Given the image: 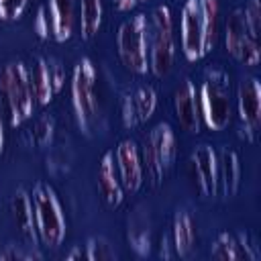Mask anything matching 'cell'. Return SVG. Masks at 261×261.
Returning a JSON list of instances; mask_svg holds the SVG:
<instances>
[{"label": "cell", "instance_id": "cb8c5ba5", "mask_svg": "<svg viewBox=\"0 0 261 261\" xmlns=\"http://www.w3.org/2000/svg\"><path fill=\"white\" fill-rule=\"evenodd\" d=\"M88 253V261H112L116 259V251L104 237H90L84 245Z\"/></svg>", "mask_w": 261, "mask_h": 261}, {"label": "cell", "instance_id": "5bb4252c", "mask_svg": "<svg viewBox=\"0 0 261 261\" xmlns=\"http://www.w3.org/2000/svg\"><path fill=\"white\" fill-rule=\"evenodd\" d=\"M192 167L198 188L204 196L212 198L218 192V155L216 151L202 143L192 151Z\"/></svg>", "mask_w": 261, "mask_h": 261}, {"label": "cell", "instance_id": "7402d4cb", "mask_svg": "<svg viewBox=\"0 0 261 261\" xmlns=\"http://www.w3.org/2000/svg\"><path fill=\"white\" fill-rule=\"evenodd\" d=\"M102 0H80V31L84 41H90L98 35L102 27Z\"/></svg>", "mask_w": 261, "mask_h": 261}, {"label": "cell", "instance_id": "ac0fdd59", "mask_svg": "<svg viewBox=\"0 0 261 261\" xmlns=\"http://www.w3.org/2000/svg\"><path fill=\"white\" fill-rule=\"evenodd\" d=\"M51 37L59 43L71 39L75 29V0H47Z\"/></svg>", "mask_w": 261, "mask_h": 261}, {"label": "cell", "instance_id": "2e32d148", "mask_svg": "<svg viewBox=\"0 0 261 261\" xmlns=\"http://www.w3.org/2000/svg\"><path fill=\"white\" fill-rule=\"evenodd\" d=\"M10 214H12V222L18 228L20 237L24 239V243L29 247H37L39 234H37V226H35V212H33V202L31 196L18 188L12 198H10Z\"/></svg>", "mask_w": 261, "mask_h": 261}, {"label": "cell", "instance_id": "8992f818", "mask_svg": "<svg viewBox=\"0 0 261 261\" xmlns=\"http://www.w3.org/2000/svg\"><path fill=\"white\" fill-rule=\"evenodd\" d=\"M96 86H98L96 65L90 57H82L75 63L73 75H71V104H73L77 124L86 135H90L100 108Z\"/></svg>", "mask_w": 261, "mask_h": 261}, {"label": "cell", "instance_id": "d6a6232c", "mask_svg": "<svg viewBox=\"0 0 261 261\" xmlns=\"http://www.w3.org/2000/svg\"><path fill=\"white\" fill-rule=\"evenodd\" d=\"M139 2H145V0H139Z\"/></svg>", "mask_w": 261, "mask_h": 261}, {"label": "cell", "instance_id": "44dd1931", "mask_svg": "<svg viewBox=\"0 0 261 261\" xmlns=\"http://www.w3.org/2000/svg\"><path fill=\"white\" fill-rule=\"evenodd\" d=\"M130 249L139 257H147L151 253V228H149V218L145 214H135L128 220V232H126Z\"/></svg>", "mask_w": 261, "mask_h": 261}, {"label": "cell", "instance_id": "4dcf8cb0", "mask_svg": "<svg viewBox=\"0 0 261 261\" xmlns=\"http://www.w3.org/2000/svg\"><path fill=\"white\" fill-rule=\"evenodd\" d=\"M137 2H139V0H112V4H114V8H116V10H120V12H126V10H133V8L137 6Z\"/></svg>", "mask_w": 261, "mask_h": 261}, {"label": "cell", "instance_id": "4316f807", "mask_svg": "<svg viewBox=\"0 0 261 261\" xmlns=\"http://www.w3.org/2000/svg\"><path fill=\"white\" fill-rule=\"evenodd\" d=\"M29 0H0V18L2 20H18L27 8Z\"/></svg>", "mask_w": 261, "mask_h": 261}, {"label": "cell", "instance_id": "f1b7e54d", "mask_svg": "<svg viewBox=\"0 0 261 261\" xmlns=\"http://www.w3.org/2000/svg\"><path fill=\"white\" fill-rule=\"evenodd\" d=\"M33 29L39 35V39H49L51 37V18H49V12H47V4L39 6L35 22H33Z\"/></svg>", "mask_w": 261, "mask_h": 261}, {"label": "cell", "instance_id": "f546056e", "mask_svg": "<svg viewBox=\"0 0 261 261\" xmlns=\"http://www.w3.org/2000/svg\"><path fill=\"white\" fill-rule=\"evenodd\" d=\"M65 259L67 261H88V253H86V247H82V245H77V247H73L67 255H65Z\"/></svg>", "mask_w": 261, "mask_h": 261}, {"label": "cell", "instance_id": "277c9868", "mask_svg": "<svg viewBox=\"0 0 261 261\" xmlns=\"http://www.w3.org/2000/svg\"><path fill=\"white\" fill-rule=\"evenodd\" d=\"M31 202L39 241L49 249H57L65 239L67 224L53 188L45 181H37L31 192Z\"/></svg>", "mask_w": 261, "mask_h": 261}, {"label": "cell", "instance_id": "484cf974", "mask_svg": "<svg viewBox=\"0 0 261 261\" xmlns=\"http://www.w3.org/2000/svg\"><path fill=\"white\" fill-rule=\"evenodd\" d=\"M243 18H245V24L251 31V35L259 39V35H261V4H259V0L247 2V6L243 8Z\"/></svg>", "mask_w": 261, "mask_h": 261}, {"label": "cell", "instance_id": "30bf717a", "mask_svg": "<svg viewBox=\"0 0 261 261\" xmlns=\"http://www.w3.org/2000/svg\"><path fill=\"white\" fill-rule=\"evenodd\" d=\"M237 108L245 141L253 143L261 122V84L257 77H245L237 90Z\"/></svg>", "mask_w": 261, "mask_h": 261}, {"label": "cell", "instance_id": "83f0119b", "mask_svg": "<svg viewBox=\"0 0 261 261\" xmlns=\"http://www.w3.org/2000/svg\"><path fill=\"white\" fill-rule=\"evenodd\" d=\"M29 259H43L39 251H22L16 245H6L4 251H0V261H29Z\"/></svg>", "mask_w": 261, "mask_h": 261}, {"label": "cell", "instance_id": "1f68e13d", "mask_svg": "<svg viewBox=\"0 0 261 261\" xmlns=\"http://www.w3.org/2000/svg\"><path fill=\"white\" fill-rule=\"evenodd\" d=\"M4 153V122H2V116H0V157Z\"/></svg>", "mask_w": 261, "mask_h": 261}, {"label": "cell", "instance_id": "ba28073f", "mask_svg": "<svg viewBox=\"0 0 261 261\" xmlns=\"http://www.w3.org/2000/svg\"><path fill=\"white\" fill-rule=\"evenodd\" d=\"M175 135L167 122L155 124L143 139V167H147V173L153 181V186H159L171 167L175 159Z\"/></svg>", "mask_w": 261, "mask_h": 261}, {"label": "cell", "instance_id": "e0dca14e", "mask_svg": "<svg viewBox=\"0 0 261 261\" xmlns=\"http://www.w3.org/2000/svg\"><path fill=\"white\" fill-rule=\"evenodd\" d=\"M98 190L100 194L104 196L106 204L108 206H118L124 198V188L120 184V177H118V171H116V165H114V153L112 151H106L98 163Z\"/></svg>", "mask_w": 261, "mask_h": 261}, {"label": "cell", "instance_id": "9c48e42d", "mask_svg": "<svg viewBox=\"0 0 261 261\" xmlns=\"http://www.w3.org/2000/svg\"><path fill=\"white\" fill-rule=\"evenodd\" d=\"M224 45L226 51L241 61L243 65H257L259 63V39L251 35V31L245 24L243 18V8L234 10L224 27Z\"/></svg>", "mask_w": 261, "mask_h": 261}, {"label": "cell", "instance_id": "603a6c76", "mask_svg": "<svg viewBox=\"0 0 261 261\" xmlns=\"http://www.w3.org/2000/svg\"><path fill=\"white\" fill-rule=\"evenodd\" d=\"M210 257L218 259V261H239V259H243V251L239 247V241L232 234L220 232L216 237V241L212 243Z\"/></svg>", "mask_w": 261, "mask_h": 261}, {"label": "cell", "instance_id": "6da1fadb", "mask_svg": "<svg viewBox=\"0 0 261 261\" xmlns=\"http://www.w3.org/2000/svg\"><path fill=\"white\" fill-rule=\"evenodd\" d=\"M218 35V0H186L179 16L181 53L188 61L206 57Z\"/></svg>", "mask_w": 261, "mask_h": 261}, {"label": "cell", "instance_id": "ffe728a7", "mask_svg": "<svg viewBox=\"0 0 261 261\" xmlns=\"http://www.w3.org/2000/svg\"><path fill=\"white\" fill-rule=\"evenodd\" d=\"M218 186H222V194L232 198L241 186V161L232 149H222L218 159Z\"/></svg>", "mask_w": 261, "mask_h": 261}, {"label": "cell", "instance_id": "d6986e66", "mask_svg": "<svg viewBox=\"0 0 261 261\" xmlns=\"http://www.w3.org/2000/svg\"><path fill=\"white\" fill-rule=\"evenodd\" d=\"M196 224L192 220V216L186 210H179L173 218V228H171V243L175 249V255L179 257H188L194 247H196Z\"/></svg>", "mask_w": 261, "mask_h": 261}, {"label": "cell", "instance_id": "52a82bcc", "mask_svg": "<svg viewBox=\"0 0 261 261\" xmlns=\"http://www.w3.org/2000/svg\"><path fill=\"white\" fill-rule=\"evenodd\" d=\"M116 49L122 65L143 75L149 71V33H147V14L139 12L126 18L116 33Z\"/></svg>", "mask_w": 261, "mask_h": 261}, {"label": "cell", "instance_id": "9a60e30c", "mask_svg": "<svg viewBox=\"0 0 261 261\" xmlns=\"http://www.w3.org/2000/svg\"><path fill=\"white\" fill-rule=\"evenodd\" d=\"M173 110L177 122L188 133H200V110H198V92L192 80H184L173 92Z\"/></svg>", "mask_w": 261, "mask_h": 261}, {"label": "cell", "instance_id": "7a4b0ae2", "mask_svg": "<svg viewBox=\"0 0 261 261\" xmlns=\"http://www.w3.org/2000/svg\"><path fill=\"white\" fill-rule=\"evenodd\" d=\"M0 96L6 106L10 126L27 122L35 110L31 71L22 61H10L0 69Z\"/></svg>", "mask_w": 261, "mask_h": 261}, {"label": "cell", "instance_id": "3957f363", "mask_svg": "<svg viewBox=\"0 0 261 261\" xmlns=\"http://www.w3.org/2000/svg\"><path fill=\"white\" fill-rule=\"evenodd\" d=\"M200 118L210 130H222L230 122V77L224 69H208L198 90Z\"/></svg>", "mask_w": 261, "mask_h": 261}, {"label": "cell", "instance_id": "8fae6325", "mask_svg": "<svg viewBox=\"0 0 261 261\" xmlns=\"http://www.w3.org/2000/svg\"><path fill=\"white\" fill-rule=\"evenodd\" d=\"M65 82V73L59 61L55 59H47V57H39L33 71H31V84H33V94H35V102L45 106L53 100V96L61 90Z\"/></svg>", "mask_w": 261, "mask_h": 261}, {"label": "cell", "instance_id": "4fadbf2b", "mask_svg": "<svg viewBox=\"0 0 261 261\" xmlns=\"http://www.w3.org/2000/svg\"><path fill=\"white\" fill-rule=\"evenodd\" d=\"M157 108V92L153 86H137L122 100V122L126 128L145 124Z\"/></svg>", "mask_w": 261, "mask_h": 261}, {"label": "cell", "instance_id": "d4e9b609", "mask_svg": "<svg viewBox=\"0 0 261 261\" xmlns=\"http://www.w3.org/2000/svg\"><path fill=\"white\" fill-rule=\"evenodd\" d=\"M53 128H55V122H53V118H51L49 114L39 116V118L33 122V128H31V139H33V143L39 145V147L49 145L51 139H53Z\"/></svg>", "mask_w": 261, "mask_h": 261}, {"label": "cell", "instance_id": "7c38bea8", "mask_svg": "<svg viewBox=\"0 0 261 261\" xmlns=\"http://www.w3.org/2000/svg\"><path fill=\"white\" fill-rule=\"evenodd\" d=\"M112 153H114V165L124 192H139V188L143 186L145 167H143V159L137 143L130 139H124L118 143L116 151Z\"/></svg>", "mask_w": 261, "mask_h": 261}, {"label": "cell", "instance_id": "5b68a950", "mask_svg": "<svg viewBox=\"0 0 261 261\" xmlns=\"http://www.w3.org/2000/svg\"><path fill=\"white\" fill-rule=\"evenodd\" d=\"M149 33V69L163 77L169 73L175 57V37H173V16L167 4H159L147 20Z\"/></svg>", "mask_w": 261, "mask_h": 261}]
</instances>
